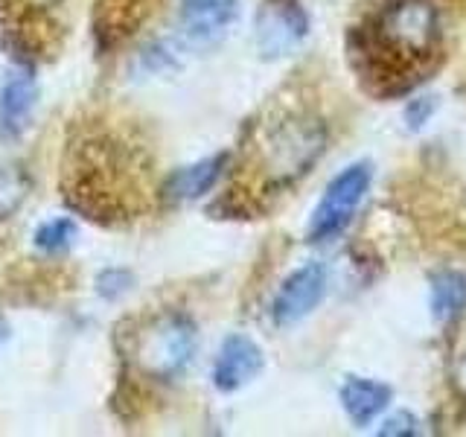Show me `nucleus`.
Returning a JSON list of instances; mask_svg holds the SVG:
<instances>
[{
	"mask_svg": "<svg viewBox=\"0 0 466 437\" xmlns=\"http://www.w3.org/2000/svg\"><path fill=\"white\" fill-rule=\"evenodd\" d=\"M24 4H29L33 9H50V6L58 4V0H24Z\"/></svg>",
	"mask_w": 466,
	"mask_h": 437,
	"instance_id": "6ab92c4d",
	"label": "nucleus"
},
{
	"mask_svg": "<svg viewBox=\"0 0 466 437\" xmlns=\"http://www.w3.org/2000/svg\"><path fill=\"white\" fill-rule=\"evenodd\" d=\"M239 0H181L178 21L189 44L196 47H213L237 21Z\"/></svg>",
	"mask_w": 466,
	"mask_h": 437,
	"instance_id": "1a4fd4ad",
	"label": "nucleus"
},
{
	"mask_svg": "<svg viewBox=\"0 0 466 437\" xmlns=\"http://www.w3.org/2000/svg\"><path fill=\"white\" fill-rule=\"evenodd\" d=\"M451 382H455L458 393L466 400V347L461 350V356L455 361V371H451Z\"/></svg>",
	"mask_w": 466,
	"mask_h": 437,
	"instance_id": "a211bd4d",
	"label": "nucleus"
},
{
	"mask_svg": "<svg viewBox=\"0 0 466 437\" xmlns=\"http://www.w3.org/2000/svg\"><path fill=\"white\" fill-rule=\"evenodd\" d=\"M373 184V169L368 164H350L327 184L318 208L309 218V242H329L353 222L364 196Z\"/></svg>",
	"mask_w": 466,
	"mask_h": 437,
	"instance_id": "20e7f679",
	"label": "nucleus"
},
{
	"mask_svg": "<svg viewBox=\"0 0 466 437\" xmlns=\"http://www.w3.org/2000/svg\"><path fill=\"white\" fill-rule=\"evenodd\" d=\"M29 193V178L21 167L0 164V222L21 208Z\"/></svg>",
	"mask_w": 466,
	"mask_h": 437,
	"instance_id": "ddd939ff",
	"label": "nucleus"
},
{
	"mask_svg": "<svg viewBox=\"0 0 466 437\" xmlns=\"http://www.w3.org/2000/svg\"><path fill=\"white\" fill-rule=\"evenodd\" d=\"M196 324L187 312H164L149 320L135 344L137 368L152 379H175L181 376L196 356Z\"/></svg>",
	"mask_w": 466,
	"mask_h": 437,
	"instance_id": "f03ea898",
	"label": "nucleus"
},
{
	"mask_svg": "<svg viewBox=\"0 0 466 437\" xmlns=\"http://www.w3.org/2000/svg\"><path fill=\"white\" fill-rule=\"evenodd\" d=\"M131 283H135L131 271H126V269H108V271H102L96 277V291H99L102 298L114 300V298L126 295V291L131 289Z\"/></svg>",
	"mask_w": 466,
	"mask_h": 437,
	"instance_id": "2eb2a0df",
	"label": "nucleus"
},
{
	"mask_svg": "<svg viewBox=\"0 0 466 437\" xmlns=\"http://www.w3.org/2000/svg\"><path fill=\"white\" fill-rule=\"evenodd\" d=\"M306 29H309V18H306V12L295 0L268 4L259 12V21H257V41H259L262 56L277 58V56L291 53L306 38Z\"/></svg>",
	"mask_w": 466,
	"mask_h": 437,
	"instance_id": "0eeeda50",
	"label": "nucleus"
},
{
	"mask_svg": "<svg viewBox=\"0 0 466 437\" xmlns=\"http://www.w3.org/2000/svg\"><path fill=\"white\" fill-rule=\"evenodd\" d=\"M262 364H266V359H262V350L254 339L228 335L213 361V385L222 393H233L248 382H254L262 373Z\"/></svg>",
	"mask_w": 466,
	"mask_h": 437,
	"instance_id": "6e6552de",
	"label": "nucleus"
},
{
	"mask_svg": "<svg viewBox=\"0 0 466 437\" xmlns=\"http://www.w3.org/2000/svg\"><path fill=\"white\" fill-rule=\"evenodd\" d=\"M390 397H393L390 388L385 382H376V379L350 376L341 385V408L350 417V422H356V426L373 422L388 408Z\"/></svg>",
	"mask_w": 466,
	"mask_h": 437,
	"instance_id": "9b49d317",
	"label": "nucleus"
},
{
	"mask_svg": "<svg viewBox=\"0 0 466 437\" xmlns=\"http://www.w3.org/2000/svg\"><path fill=\"white\" fill-rule=\"evenodd\" d=\"M73 239H76V222L67 216H56L50 222L38 225L33 237L35 248L44 254H62L73 245Z\"/></svg>",
	"mask_w": 466,
	"mask_h": 437,
	"instance_id": "4468645a",
	"label": "nucleus"
},
{
	"mask_svg": "<svg viewBox=\"0 0 466 437\" xmlns=\"http://www.w3.org/2000/svg\"><path fill=\"white\" fill-rule=\"evenodd\" d=\"M38 106V79L33 67L15 65L0 85V137L18 140L33 123Z\"/></svg>",
	"mask_w": 466,
	"mask_h": 437,
	"instance_id": "423d86ee",
	"label": "nucleus"
},
{
	"mask_svg": "<svg viewBox=\"0 0 466 437\" xmlns=\"http://www.w3.org/2000/svg\"><path fill=\"white\" fill-rule=\"evenodd\" d=\"M441 44V18L429 0H390L373 21V47L390 65H417Z\"/></svg>",
	"mask_w": 466,
	"mask_h": 437,
	"instance_id": "f257e3e1",
	"label": "nucleus"
},
{
	"mask_svg": "<svg viewBox=\"0 0 466 437\" xmlns=\"http://www.w3.org/2000/svg\"><path fill=\"white\" fill-rule=\"evenodd\" d=\"M379 434L382 437H414V434H420V420L411 412H397L382 422Z\"/></svg>",
	"mask_w": 466,
	"mask_h": 437,
	"instance_id": "dca6fc26",
	"label": "nucleus"
},
{
	"mask_svg": "<svg viewBox=\"0 0 466 437\" xmlns=\"http://www.w3.org/2000/svg\"><path fill=\"white\" fill-rule=\"evenodd\" d=\"M327 295V269L320 262H306L280 283L271 303V318L277 327H291L312 315Z\"/></svg>",
	"mask_w": 466,
	"mask_h": 437,
	"instance_id": "39448f33",
	"label": "nucleus"
},
{
	"mask_svg": "<svg viewBox=\"0 0 466 437\" xmlns=\"http://www.w3.org/2000/svg\"><path fill=\"white\" fill-rule=\"evenodd\" d=\"M225 167H228V155H210L189 167L175 169L164 184V198L169 204H184V201H196L201 196H208L210 189L222 181Z\"/></svg>",
	"mask_w": 466,
	"mask_h": 437,
	"instance_id": "9d476101",
	"label": "nucleus"
},
{
	"mask_svg": "<svg viewBox=\"0 0 466 437\" xmlns=\"http://www.w3.org/2000/svg\"><path fill=\"white\" fill-rule=\"evenodd\" d=\"M431 111H434L431 97H420V99H414L411 106L405 108V123L411 126V128H422V126L429 123Z\"/></svg>",
	"mask_w": 466,
	"mask_h": 437,
	"instance_id": "f3484780",
	"label": "nucleus"
},
{
	"mask_svg": "<svg viewBox=\"0 0 466 437\" xmlns=\"http://www.w3.org/2000/svg\"><path fill=\"white\" fill-rule=\"evenodd\" d=\"M429 306L441 327H451L466 315V274L441 269L429 280Z\"/></svg>",
	"mask_w": 466,
	"mask_h": 437,
	"instance_id": "f8f14e48",
	"label": "nucleus"
},
{
	"mask_svg": "<svg viewBox=\"0 0 466 437\" xmlns=\"http://www.w3.org/2000/svg\"><path fill=\"white\" fill-rule=\"evenodd\" d=\"M327 131L315 117H286L262 143V164L274 181H291L309 169L324 152Z\"/></svg>",
	"mask_w": 466,
	"mask_h": 437,
	"instance_id": "7ed1b4c3",
	"label": "nucleus"
}]
</instances>
